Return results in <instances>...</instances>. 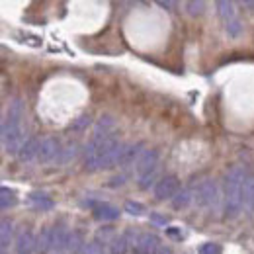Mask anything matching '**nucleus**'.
<instances>
[{"label": "nucleus", "mask_w": 254, "mask_h": 254, "mask_svg": "<svg viewBox=\"0 0 254 254\" xmlns=\"http://www.w3.org/2000/svg\"><path fill=\"white\" fill-rule=\"evenodd\" d=\"M84 239H82V235L78 233V231H70V237H68V247H66V251H70V253H82V249H84Z\"/></svg>", "instance_id": "nucleus-21"}, {"label": "nucleus", "mask_w": 254, "mask_h": 254, "mask_svg": "<svg viewBox=\"0 0 254 254\" xmlns=\"http://www.w3.org/2000/svg\"><path fill=\"white\" fill-rule=\"evenodd\" d=\"M39 139H28V141H24V145L20 147V151H18V159L22 160V162H30V160L37 159V153H39Z\"/></svg>", "instance_id": "nucleus-13"}, {"label": "nucleus", "mask_w": 254, "mask_h": 254, "mask_svg": "<svg viewBox=\"0 0 254 254\" xmlns=\"http://www.w3.org/2000/svg\"><path fill=\"white\" fill-rule=\"evenodd\" d=\"M159 170H160V166H155V168H151L149 172L141 174V176H139V188H141V190H151V188L157 184Z\"/></svg>", "instance_id": "nucleus-18"}, {"label": "nucleus", "mask_w": 254, "mask_h": 254, "mask_svg": "<svg viewBox=\"0 0 254 254\" xmlns=\"http://www.w3.org/2000/svg\"><path fill=\"white\" fill-rule=\"evenodd\" d=\"M217 2V10H219V18H221L223 26H225V30L227 33L231 35V37H237L241 30H243V26H241V20L237 18V14H235V6H233V0H215Z\"/></svg>", "instance_id": "nucleus-5"}, {"label": "nucleus", "mask_w": 254, "mask_h": 254, "mask_svg": "<svg viewBox=\"0 0 254 254\" xmlns=\"http://www.w3.org/2000/svg\"><path fill=\"white\" fill-rule=\"evenodd\" d=\"M35 243H37V239L33 237L32 231L24 229V231L18 235V239H16V253H20V254L32 253V251H35Z\"/></svg>", "instance_id": "nucleus-14"}, {"label": "nucleus", "mask_w": 254, "mask_h": 254, "mask_svg": "<svg viewBox=\"0 0 254 254\" xmlns=\"http://www.w3.org/2000/svg\"><path fill=\"white\" fill-rule=\"evenodd\" d=\"M35 251H39V253H49L51 251V229H41V233L37 235Z\"/></svg>", "instance_id": "nucleus-19"}, {"label": "nucleus", "mask_w": 254, "mask_h": 254, "mask_svg": "<svg viewBox=\"0 0 254 254\" xmlns=\"http://www.w3.org/2000/svg\"><path fill=\"white\" fill-rule=\"evenodd\" d=\"M12 237H14V223L10 219H2V229H0V243H2V253H6L8 245L12 243Z\"/></svg>", "instance_id": "nucleus-17"}, {"label": "nucleus", "mask_w": 254, "mask_h": 254, "mask_svg": "<svg viewBox=\"0 0 254 254\" xmlns=\"http://www.w3.org/2000/svg\"><path fill=\"white\" fill-rule=\"evenodd\" d=\"M143 149V143H131V145H124L122 149V155H120V160H118V166L122 168H127V166H133L137 159L141 157V151Z\"/></svg>", "instance_id": "nucleus-11"}, {"label": "nucleus", "mask_w": 254, "mask_h": 254, "mask_svg": "<svg viewBox=\"0 0 254 254\" xmlns=\"http://www.w3.org/2000/svg\"><path fill=\"white\" fill-rule=\"evenodd\" d=\"M168 235H170V237H174V239H182V235H178V233L174 231V227H170V229H168Z\"/></svg>", "instance_id": "nucleus-35"}, {"label": "nucleus", "mask_w": 254, "mask_h": 254, "mask_svg": "<svg viewBox=\"0 0 254 254\" xmlns=\"http://www.w3.org/2000/svg\"><path fill=\"white\" fill-rule=\"evenodd\" d=\"M129 251V243H127L126 235H122V237H116L114 239V243H112V247H110V253H127Z\"/></svg>", "instance_id": "nucleus-27"}, {"label": "nucleus", "mask_w": 254, "mask_h": 254, "mask_svg": "<svg viewBox=\"0 0 254 254\" xmlns=\"http://www.w3.org/2000/svg\"><path fill=\"white\" fill-rule=\"evenodd\" d=\"M219 254L221 253V247L219 245H215V243H207V245H203V247H199V254Z\"/></svg>", "instance_id": "nucleus-29"}, {"label": "nucleus", "mask_w": 254, "mask_h": 254, "mask_svg": "<svg viewBox=\"0 0 254 254\" xmlns=\"http://www.w3.org/2000/svg\"><path fill=\"white\" fill-rule=\"evenodd\" d=\"M186 10H188V14L193 16V18L201 16V14L205 12V0H188Z\"/></svg>", "instance_id": "nucleus-26"}, {"label": "nucleus", "mask_w": 254, "mask_h": 254, "mask_svg": "<svg viewBox=\"0 0 254 254\" xmlns=\"http://www.w3.org/2000/svg\"><path fill=\"white\" fill-rule=\"evenodd\" d=\"M178 186H180L178 178H176L174 174H168V176L160 178L159 182L155 184L153 193H155V197H157V199H170V197L178 191Z\"/></svg>", "instance_id": "nucleus-6"}, {"label": "nucleus", "mask_w": 254, "mask_h": 254, "mask_svg": "<svg viewBox=\"0 0 254 254\" xmlns=\"http://www.w3.org/2000/svg\"><path fill=\"white\" fill-rule=\"evenodd\" d=\"M124 143L116 131L112 133H94L84 149V166L88 172H98L104 168H112L118 164Z\"/></svg>", "instance_id": "nucleus-1"}, {"label": "nucleus", "mask_w": 254, "mask_h": 254, "mask_svg": "<svg viewBox=\"0 0 254 254\" xmlns=\"http://www.w3.org/2000/svg\"><path fill=\"white\" fill-rule=\"evenodd\" d=\"M30 205L37 211H51L53 209V199L43 191H32L30 193Z\"/></svg>", "instance_id": "nucleus-15"}, {"label": "nucleus", "mask_w": 254, "mask_h": 254, "mask_svg": "<svg viewBox=\"0 0 254 254\" xmlns=\"http://www.w3.org/2000/svg\"><path fill=\"white\" fill-rule=\"evenodd\" d=\"M159 245H160V241L155 233H143V235L139 237V243H137V249H135V251H137V253H145V254L157 253V251H159Z\"/></svg>", "instance_id": "nucleus-12"}, {"label": "nucleus", "mask_w": 254, "mask_h": 254, "mask_svg": "<svg viewBox=\"0 0 254 254\" xmlns=\"http://www.w3.org/2000/svg\"><path fill=\"white\" fill-rule=\"evenodd\" d=\"M78 143H68L64 149H61V153H59V157L57 160L59 162H68V160H74L76 159V155H78Z\"/></svg>", "instance_id": "nucleus-23"}, {"label": "nucleus", "mask_w": 254, "mask_h": 254, "mask_svg": "<svg viewBox=\"0 0 254 254\" xmlns=\"http://www.w3.org/2000/svg\"><path fill=\"white\" fill-rule=\"evenodd\" d=\"M126 174H120V176H116V178H112V184H110V186H112V188H118V186H124V184H126Z\"/></svg>", "instance_id": "nucleus-31"}, {"label": "nucleus", "mask_w": 254, "mask_h": 254, "mask_svg": "<svg viewBox=\"0 0 254 254\" xmlns=\"http://www.w3.org/2000/svg\"><path fill=\"white\" fill-rule=\"evenodd\" d=\"M157 4H160L162 8H166V10H170L172 8V0H155Z\"/></svg>", "instance_id": "nucleus-33"}, {"label": "nucleus", "mask_w": 254, "mask_h": 254, "mask_svg": "<svg viewBox=\"0 0 254 254\" xmlns=\"http://www.w3.org/2000/svg\"><path fill=\"white\" fill-rule=\"evenodd\" d=\"M239 4H241L245 10H253L254 8V0H239Z\"/></svg>", "instance_id": "nucleus-32"}, {"label": "nucleus", "mask_w": 254, "mask_h": 254, "mask_svg": "<svg viewBox=\"0 0 254 254\" xmlns=\"http://www.w3.org/2000/svg\"><path fill=\"white\" fill-rule=\"evenodd\" d=\"M195 203L199 207L207 209H217L219 207V188L215 180H205L195 188Z\"/></svg>", "instance_id": "nucleus-4"}, {"label": "nucleus", "mask_w": 254, "mask_h": 254, "mask_svg": "<svg viewBox=\"0 0 254 254\" xmlns=\"http://www.w3.org/2000/svg\"><path fill=\"white\" fill-rule=\"evenodd\" d=\"M191 201V191L190 190H178L174 195H172V205L176 209H182L186 205H190Z\"/></svg>", "instance_id": "nucleus-22"}, {"label": "nucleus", "mask_w": 254, "mask_h": 254, "mask_svg": "<svg viewBox=\"0 0 254 254\" xmlns=\"http://www.w3.org/2000/svg\"><path fill=\"white\" fill-rule=\"evenodd\" d=\"M151 219H153L155 223H160V225H166V219H162V217H159L157 213H153V215H151Z\"/></svg>", "instance_id": "nucleus-34"}, {"label": "nucleus", "mask_w": 254, "mask_h": 254, "mask_svg": "<svg viewBox=\"0 0 254 254\" xmlns=\"http://www.w3.org/2000/svg\"><path fill=\"white\" fill-rule=\"evenodd\" d=\"M24 102L20 98L10 100L6 116L2 120V147L10 155H18L24 145Z\"/></svg>", "instance_id": "nucleus-2"}, {"label": "nucleus", "mask_w": 254, "mask_h": 254, "mask_svg": "<svg viewBox=\"0 0 254 254\" xmlns=\"http://www.w3.org/2000/svg\"><path fill=\"white\" fill-rule=\"evenodd\" d=\"M112 131H116V122H114V118L102 116L100 122H98L94 127V133H112Z\"/></svg>", "instance_id": "nucleus-24"}, {"label": "nucleus", "mask_w": 254, "mask_h": 254, "mask_svg": "<svg viewBox=\"0 0 254 254\" xmlns=\"http://www.w3.org/2000/svg\"><path fill=\"white\" fill-rule=\"evenodd\" d=\"M245 176L243 166H233L225 176V215L227 219H237L245 207Z\"/></svg>", "instance_id": "nucleus-3"}, {"label": "nucleus", "mask_w": 254, "mask_h": 254, "mask_svg": "<svg viewBox=\"0 0 254 254\" xmlns=\"http://www.w3.org/2000/svg\"><path fill=\"white\" fill-rule=\"evenodd\" d=\"M92 124V120H90V116H80L72 126H70V129H84V127H88Z\"/></svg>", "instance_id": "nucleus-30"}, {"label": "nucleus", "mask_w": 254, "mask_h": 254, "mask_svg": "<svg viewBox=\"0 0 254 254\" xmlns=\"http://www.w3.org/2000/svg\"><path fill=\"white\" fill-rule=\"evenodd\" d=\"M116 237H118V235H116L114 227H104V229H100V231H98V235H96V241H100L102 245H112Z\"/></svg>", "instance_id": "nucleus-25"}, {"label": "nucleus", "mask_w": 254, "mask_h": 254, "mask_svg": "<svg viewBox=\"0 0 254 254\" xmlns=\"http://www.w3.org/2000/svg\"><path fill=\"white\" fill-rule=\"evenodd\" d=\"M124 209H126V213H129V215H143L145 213V205L139 203V201H133V199L126 201Z\"/></svg>", "instance_id": "nucleus-28"}, {"label": "nucleus", "mask_w": 254, "mask_h": 254, "mask_svg": "<svg viewBox=\"0 0 254 254\" xmlns=\"http://www.w3.org/2000/svg\"><path fill=\"white\" fill-rule=\"evenodd\" d=\"M243 191H245V207L249 211H254V176L247 172L245 176V186H243Z\"/></svg>", "instance_id": "nucleus-16"}, {"label": "nucleus", "mask_w": 254, "mask_h": 254, "mask_svg": "<svg viewBox=\"0 0 254 254\" xmlns=\"http://www.w3.org/2000/svg\"><path fill=\"white\" fill-rule=\"evenodd\" d=\"M59 153H61V143H59V139H55V137H45V139H41V143H39L37 160L49 162V160L57 159Z\"/></svg>", "instance_id": "nucleus-7"}, {"label": "nucleus", "mask_w": 254, "mask_h": 254, "mask_svg": "<svg viewBox=\"0 0 254 254\" xmlns=\"http://www.w3.org/2000/svg\"><path fill=\"white\" fill-rule=\"evenodd\" d=\"M18 203V197H16V191L10 190V188H0V207L2 209H10Z\"/></svg>", "instance_id": "nucleus-20"}, {"label": "nucleus", "mask_w": 254, "mask_h": 254, "mask_svg": "<svg viewBox=\"0 0 254 254\" xmlns=\"http://www.w3.org/2000/svg\"><path fill=\"white\" fill-rule=\"evenodd\" d=\"M86 205L92 207V213H94L96 219L100 221H114L120 217V209L110 205V203H104V201H88Z\"/></svg>", "instance_id": "nucleus-9"}, {"label": "nucleus", "mask_w": 254, "mask_h": 254, "mask_svg": "<svg viewBox=\"0 0 254 254\" xmlns=\"http://www.w3.org/2000/svg\"><path fill=\"white\" fill-rule=\"evenodd\" d=\"M155 166H159V151L149 149V151H143V153H141V157L133 164V170H135V174H137V178H139L141 174L149 172V170L155 168Z\"/></svg>", "instance_id": "nucleus-8"}, {"label": "nucleus", "mask_w": 254, "mask_h": 254, "mask_svg": "<svg viewBox=\"0 0 254 254\" xmlns=\"http://www.w3.org/2000/svg\"><path fill=\"white\" fill-rule=\"evenodd\" d=\"M68 237H70V231L63 227V225H57L51 229V251L53 253H63L68 247Z\"/></svg>", "instance_id": "nucleus-10"}]
</instances>
